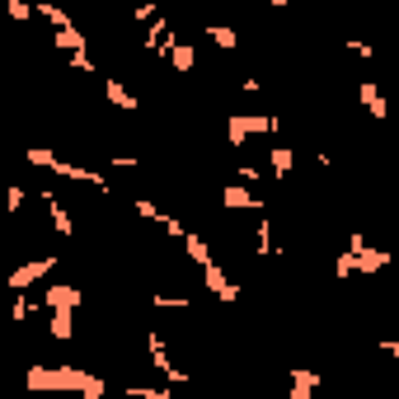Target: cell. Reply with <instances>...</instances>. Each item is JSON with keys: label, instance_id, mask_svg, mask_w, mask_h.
<instances>
[{"label": "cell", "instance_id": "obj_26", "mask_svg": "<svg viewBox=\"0 0 399 399\" xmlns=\"http://www.w3.org/2000/svg\"><path fill=\"white\" fill-rule=\"evenodd\" d=\"M24 160H29V165H43V169H57L62 155H57V151H24Z\"/></svg>", "mask_w": 399, "mask_h": 399}, {"label": "cell", "instance_id": "obj_17", "mask_svg": "<svg viewBox=\"0 0 399 399\" xmlns=\"http://www.w3.org/2000/svg\"><path fill=\"white\" fill-rule=\"evenodd\" d=\"M38 15H43L57 33H62V29H76V24H71V15H66L62 5H52V0H38Z\"/></svg>", "mask_w": 399, "mask_h": 399}, {"label": "cell", "instance_id": "obj_22", "mask_svg": "<svg viewBox=\"0 0 399 399\" xmlns=\"http://www.w3.org/2000/svg\"><path fill=\"white\" fill-rule=\"evenodd\" d=\"M47 324H52V338H62V343L76 334V315H66V310H57V315H52Z\"/></svg>", "mask_w": 399, "mask_h": 399}, {"label": "cell", "instance_id": "obj_36", "mask_svg": "<svg viewBox=\"0 0 399 399\" xmlns=\"http://www.w3.org/2000/svg\"><path fill=\"white\" fill-rule=\"evenodd\" d=\"M348 249H353V254H362V249H367V235L353 231V235H348Z\"/></svg>", "mask_w": 399, "mask_h": 399}, {"label": "cell", "instance_id": "obj_37", "mask_svg": "<svg viewBox=\"0 0 399 399\" xmlns=\"http://www.w3.org/2000/svg\"><path fill=\"white\" fill-rule=\"evenodd\" d=\"M52 399H62V395H52Z\"/></svg>", "mask_w": 399, "mask_h": 399}, {"label": "cell", "instance_id": "obj_12", "mask_svg": "<svg viewBox=\"0 0 399 399\" xmlns=\"http://www.w3.org/2000/svg\"><path fill=\"white\" fill-rule=\"evenodd\" d=\"M104 94H108V104H113V108H123V113H137V94L127 90L123 80L108 76V80H104Z\"/></svg>", "mask_w": 399, "mask_h": 399}, {"label": "cell", "instance_id": "obj_30", "mask_svg": "<svg viewBox=\"0 0 399 399\" xmlns=\"http://www.w3.org/2000/svg\"><path fill=\"white\" fill-rule=\"evenodd\" d=\"M343 47H348V52H357V57H376V47L362 43V38H343Z\"/></svg>", "mask_w": 399, "mask_h": 399}, {"label": "cell", "instance_id": "obj_21", "mask_svg": "<svg viewBox=\"0 0 399 399\" xmlns=\"http://www.w3.org/2000/svg\"><path fill=\"white\" fill-rule=\"evenodd\" d=\"M24 202H29V188H19V184L5 188V216H19L24 212Z\"/></svg>", "mask_w": 399, "mask_h": 399}, {"label": "cell", "instance_id": "obj_24", "mask_svg": "<svg viewBox=\"0 0 399 399\" xmlns=\"http://www.w3.org/2000/svg\"><path fill=\"white\" fill-rule=\"evenodd\" d=\"M123 395H127V399H174L169 390H160V385H127Z\"/></svg>", "mask_w": 399, "mask_h": 399}, {"label": "cell", "instance_id": "obj_35", "mask_svg": "<svg viewBox=\"0 0 399 399\" xmlns=\"http://www.w3.org/2000/svg\"><path fill=\"white\" fill-rule=\"evenodd\" d=\"M376 348H381V353H390V357H399V338H376Z\"/></svg>", "mask_w": 399, "mask_h": 399}, {"label": "cell", "instance_id": "obj_34", "mask_svg": "<svg viewBox=\"0 0 399 399\" xmlns=\"http://www.w3.org/2000/svg\"><path fill=\"white\" fill-rule=\"evenodd\" d=\"M71 66H76L80 76H94V57H71Z\"/></svg>", "mask_w": 399, "mask_h": 399}, {"label": "cell", "instance_id": "obj_28", "mask_svg": "<svg viewBox=\"0 0 399 399\" xmlns=\"http://www.w3.org/2000/svg\"><path fill=\"white\" fill-rule=\"evenodd\" d=\"M334 268H338V282H343V277H353V273H357V254H353V249H343Z\"/></svg>", "mask_w": 399, "mask_h": 399}, {"label": "cell", "instance_id": "obj_7", "mask_svg": "<svg viewBox=\"0 0 399 399\" xmlns=\"http://www.w3.org/2000/svg\"><path fill=\"white\" fill-rule=\"evenodd\" d=\"M151 367L160 371V376H165L169 385H184L188 376L179 367H174V362H169V353H165V334H151Z\"/></svg>", "mask_w": 399, "mask_h": 399}, {"label": "cell", "instance_id": "obj_27", "mask_svg": "<svg viewBox=\"0 0 399 399\" xmlns=\"http://www.w3.org/2000/svg\"><path fill=\"white\" fill-rule=\"evenodd\" d=\"M151 310H188V296H151Z\"/></svg>", "mask_w": 399, "mask_h": 399}, {"label": "cell", "instance_id": "obj_9", "mask_svg": "<svg viewBox=\"0 0 399 399\" xmlns=\"http://www.w3.org/2000/svg\"><path fill=\"white\" fill-rule=\"evenodd\" d=\"M357 99H362V108H367L376 123H381V118H390V104H385V94L376 90V80H362V85H357Z\"/></svg>", "mask_w": 399, "mask_h": 399}, {"label": "cell", "instance_id": "obj_10", "mask_svg": "<svg viewBox=\"0 0 399 399\" xmlns=\"http://www.w3.org/2000/svg\"><path fill=\"white\" fill-rule=\"evenodd\" d=\"M315 390H320V376L310 367H296L292 371V390H287V399H315Z\"/></svg>", "mask_w": 399, "mask_h": 399}, {"label": "cell", "instance_id": "obj_1", "mask_svg": "<svg viewBox=\"0 0 399 399\" xmlns=\"http://www.w3.org/2000/svg\"><path fill=\"white\" fill-rule=\"evenodd\" d=\"M33 395H80V399H104L108 395V381L104 376H90L80 367H29L24 376Z\"/></svg>", "mask_w": 399, "mask_h": 399}, {"label": "cell", "instance_id": "obj_32", "mask_svg": "<svg viewBox=\"0 0 399 399\" xmlns=\"http://www.w3.org/2000/svg\"><path fill=\"white\" fill-rule=\"evenodd\" d=\"M160 19V10H155V0L151 5H137V24H155Z\"/></svg>", "mask_w": 399, "mask_h": 399}, {"label": "cell", "instance_id": "obj_18", "mask_svg": "<svg viewBox=\"0 0 399 399\" xmlns=\"http://www.w3.org/2000/svg\"><path fill=\"white\" fill-rule=\"evenodd\" d=\"M184 245H188V259L198 263V268H212V263H216V259H212V249H207V240H202V235H198V231L188 235Z\"/></svg>", "mask_w": 399, "mask_h": 399}, {"label": "cell", "instance_id": "obj_2", "mask_svg": "<svg viewBox=\"0 0 399 399\" xmlns=\"http://www.w3.org/2000/svg\"><path fill=\"white\" fill-rule=\"evenodd\" d=\"M254 132H268V137H273V132H282V118H277V113H226V141H231L235 151H240Z\"/></svg>", "mask_w": 399, "mask_h": 399}, {"label": "cell", "instance_id": "obj_23", "mask_svg": "<svg viewBox=\"0 0 399 399\" xmlns=\"http://www.w3.org/2000/svg\"><path fill=\"white\" fill-rule=\"evenodd\" d=\"M132 207H137V216H141V221H155V226H165V216H169V212H160V207H155L151 198H137Z\"/></svg>", "mask_w": 399, "mask_h": 399}, {"label": "cell", "instance_id": "obj_33", "mask_svg": "<svg viewBox=\"0 0 399 399\" xmlns=\"http://www.w3.org/2000/svg\"><path fill=\"white\" fill-rule=\"evenodd\" d=\"M113 169H141L137 155H113Z\"/></svg>", "mask_w": 399, "mask_h": 399}, {"label": "cell", "instance_id": "obj_6", "mask_svg": "<svg viewBox=\"0 0 399 399\" xmlns=\"http://www.w3.org/2000/svg\"><path fill=\"white\" fill-rule=\"evenodd\" d=\"M52 174H62V179H71V184H90V188H99V193H113V188H108V179L99 174V169L71 165V160H57V169H52Z\"/></svg>", "mask_w": 399, "mask_h": 399}, {"label": "cell", "instance_id": "obj_4", "mask_svg": "<svg viewBox=\"0 0 399 399\" xmlns=\"http://www.w3.org/2000/svg\"><path fill=\"white\" fill-rule=\"evenodd\" d=\"M80 301H85V292H80L76 282H57V287H47V292H43V301H38V306H47L52 315H57V310L76 315V310H80Z\"/></svg>", "mask_w": 399, "mask_h": 399}, {"label": "cell", "instance_id": "obj_13", "mask_svg": "<svg viewBox=\"0 0 399 399\" xmlns=\"http://www.w3.org/2000/svg\"><path fill=\"white\" fill-rule=\"evenodd\" d=\"M52 43L62 47V52H71V57H90V38L80 29H62V33H52Z\"/></svg>", "mask_w": 399, "mask_h": 399}, {"label": "cell", "instance_id": "obj_15", "mask_svg": "<svg viewBox=\"0 0 399 399\" xmlns=\"http://www.w3.org/2000/svg\"><path fill=\"white\" fill-rule=\"evenodd\" d=\"M385 263H390V249H362V254H357V273H381Z\"/></svg>", "mask_w": 399, "mask_h": 399}, {"label": "cell", "instance_id": "obj_20", "mask_svg": "<svg viewBox=\"0 0 399 399\" xmlns=\"http://www.w3.org/2000/svg\"><path fill=\"white\" fill-rule=\"evenodd\" d=\"M202 33H207V38H212L216 47H226V52H231V47L240 43V38H235V29H231V24H207V29H202Z\"/></svg>", "mask_w": 399, "mask_h": 399}, {"label": "cell", "instance_id": "obj_3", "mask_svg": "<svg viewBox=\"0 0 399 399\" xmlns=\"http://www.w3.org/2000/svg\"><path fill=\"white\" fill-rule=\"evenodd\" d=\"M57 263H62V259H52V254H43V259H33V263H19L15 273L5 277V287H10V292H24V287H33V282H43Z\"/></svg>", "mask_w": 399, "mask_h": 399}, {"label": "cell", "instance_id": "obj_25", "mask_svg": "<svg viewBox=\"0 0 399 399\" xmlns=\"http://www.w3.org/2000/svg\"><path fill=\"white\" fill-rule=\"evenodd\" d=\"M33 306H38V301H29V296H15V306H10V320L24 324V320L33 315Z\"/></svg>", "mask_w": 399, "mask_h": 399}, {"label": "cell", "instance_id": "obj_5", "mask_svg": "<svg viewBox=\"0 0 399 399\" xmlns=\"http://www.w3.org/2000/svg\"><path fill=\"white\" fill-rule=\"evenodd\" d=\"M38 198H43L47 216H52V231L62 235V240H71V235H76V221H71V212H66V207H62V198H57L52 188H38Z\"/></svg>", "mask_w": 399, "mask_h": 399}, {"label": "cell", "instance_id": "obj_31", "mask_svg": "<svg viewBox=\"0 0 399 399\" xmlns=\"http://www.w3.org/2000/svg\"><path fill=\"white\" fill-rule=\"evenodd\" d=\"M235 174H240V184H259V179H263V169H259V165H240Z\"/></svg>", "mask_w": 399, "mask_h": 399}, {"label": "cell", "instance_id": "obj_8", "mask_svg": "<svg viewBox=\"0 0 399 399\" xmlns=\"http://www.w3.org/2000/svg\"><path fill=\"white\" fill-rule=\"evenodd\" d=\"M202 282H207V292L216 296V301H240V282H226V273L221 268H202Z\"/></svg>", "mask_w": 399, "mask_h": 399}, {"label": "cell", "instance_id": "obj_29", "mask_svg": "<svg viewBox=\"0 0 399 399\" xmlns=\"http://www.w3.org/2000/svg\"><path fill=\"white\" fill-rule=\"evenodd\" d=\"M5 10H10V19H19V24H24V19L33 15V5H29V0H10Z\"/></svg>", "mask_w": 399, "mask_h": 399}, {"label": "cell", "instance_id": "obj_11", "mask_svg": "<svg viewBox=\"0 0 399 399\" xmlns=\"http://www.w3.org/2000/svg\"><path fill=\"white\" fill-rule=\"evenodd\" d=\"M169 66H174L179 76H188V71L198 66V47L184 43V38H174V47H169Z\"/></svg>", "mask_w": 399, "mask_h": 399}, {"label": "cell", "instance_id": "obj_14", "mask_svg": "<svg viewBox=\"0 0 399 399\" xmlns=\"http://www.w3.org/2000/svg\"><path fill=\"white\" fill-rule=\"evenodd\" d=\"M268 165H273V179H277V184H287V179H292V165H296V155L287 151V146H273V155H268Z\"/></svg>", "mask_w": 399, "mask_h": 399}, {"label": "cell", "instance_id": "obj_16", "mask_svg": "<svg viewBox=\"0 0 399 399\" xmlns=\"http://www.w3.org/2000/svg\"><path fill=\"white\" fill-rule=\"evenodd\" d=\"M254 249H259V259H268V254H277V240H273V221L263 216L259 226H254Z\"/></svg>", "mask_w": 399, "mask_h": 399}, {"label": "cell", "instance_id": "obj_19", "mask_svg": "<svg viewBox=\"0 0 399 399\" xmlns=\"http://www.w3.org/2000/svg\"><path fill=\"white\" fill-rule=\"evenodd\" d=\"M221 198H226V207H231V212H249V207H259V198H254L249 188H226Z\"/></svg>", "mask_w": 399, "mask_h": 399}]
</instances>
